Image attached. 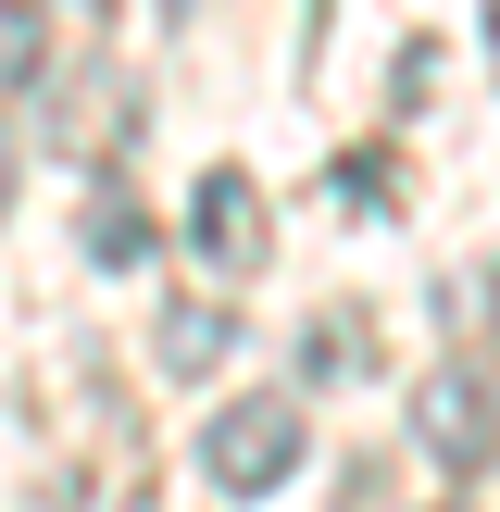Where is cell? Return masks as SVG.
<instances>
[{
    "label": "cell",
    "mask_w": 500,
    "mask_h": 512,
    "mask_svg": "<svg viewBox=\"0 0 500 512\" xmlns=\"http://www.w3.org/2000/svg\"><path fill=\"white\" fill-rule=\"evenodd\" d=\"M200 475H213L225 500H263L300 475V400H225L213 425H200Z\"/></svg>",
    "instance_id": "obj_1"
},
{
    "label": "cell",
    "mask_w": 500,
    "mask_h": 512,
    "mask_svg": "<svg viewBox=\"0 0 500 512\" xmlns=\"http://www.w3.org/2000/svg\"><path fill=\"white\" fill-rule=\"evenodd\" d=\"M413 438L438 450L450 475H475V463H500V400L475 388L463 363H438V375H425V388H413Z\"/></svg>",
    "instance_id": "obj_3"
},
{
    "label": "cell",
    "mask_w": 500,
    "mask_h": 512,
    "mask_svg": "<svg viewBox=\"0 0 500 512\" xmlns=\"http://www.w3.org/2000/svg\"><path fill=\"white\" fill-rule=\"evenodd\" d=\"M188 238H200V263H213V275H263L275 213H263V188H250L238 163H213V175H200V200H188Z\"/></svg>",
    "instance_id": "obj_2"
},
{
    "label": "cell",
    "mask_w": 500,
    "mask_h": 512,
    "mask_svg": "<svg viewBox=\"0 0 500 512\" xmlns=\"http://www.w3.org/2000/svg\"><path fill=\"white\" fill-rule=\"evenodd\" d=\"M488 75H500V0H488Z\"/></svg>",
    "instance_id": "obj_10"
},
{
    "label": "cell",
    "mask_w": 500,
    "mask_h": 512,
    "mask_svg": "<svg viewBox=\"0 0 500 512\" xmlns=\"http://www.w3.org/2000/svg\"><path fill=\"white\" fill-rule=\"evenodd\" d=\"M25 75H38V13H25V0H0V100H13Z\"/></svg>",
    "instance_id": "obj_8"
},
{
    "label": "cell",
    "mask_w": 500,
    "mask_h": 512,
    "mask_svg": "<svg viewBox=\"0 0 500 512\" xmlns=\"http://www.w3.org/2000/svg\"><path fill=\"white\" fill-rule=\"evenodd\" d=\"M475 338H500V263H488V288H475Z\"/></svg>",
    "instance_id": "obj_9"
},
{
    "label": "cell",
    "mask_w": 500,
    "mask_h": 512,
    "mask_svg": "<svg viewBox=\"0 0 500 512\" xmlns=\"http://www.w3.org/2000/svg\"><path fill=\"white\" fill-rule=\"evenodd\" d=\"M325 200H338V213H400V163L388 150H338V163H325Z\"/></svg>",
    "instance_id": "obj_5"
},
{
    "label": "cell",
    "mask_w": 500,
    "mask_h": 512,
    "mask_svg": "<svg viewBox=\"0 0 500 512\" xmlns=\"http://www.w3.org/2000/svg\"><path fill=\"white\" fill-rule=\"evenodd\" d=\"M225 350H238V300H163V325H150V363H163V375L200 388Z\"/></svg>",
    "instance_id": "obj_4"
},
{
    "label": "cell",
    "mask_w": 500,
    "mask_h": 512,
    "mask_svg": "<svg viewBox=\"0 0 500 512\" xmlns=\"http://www.w3.org/2000/svg\"><path fill=\"white\" fill-rule=\"evenodd\" d=\"M88 263H113V275H125V263H150V213H138L125 188H100V200H88Z\"/></svg>",
    "instance_id": "obj_6"
},
{
    "label": "cell",
    "mask_w": 500,
    "mask_h": 512,
    "mask_svg": "<svg viewBox=\"0 0 500 512\" xmlns=\"http://www.w3.org/2000/svg\"><path fill=\"white\" fill-rule=\"evenodd\" d=\"M313 375H375V325L363 313H325L313 325Z\"/></svg>",
    "instance_id": "obj_7"
}]
</instances>
